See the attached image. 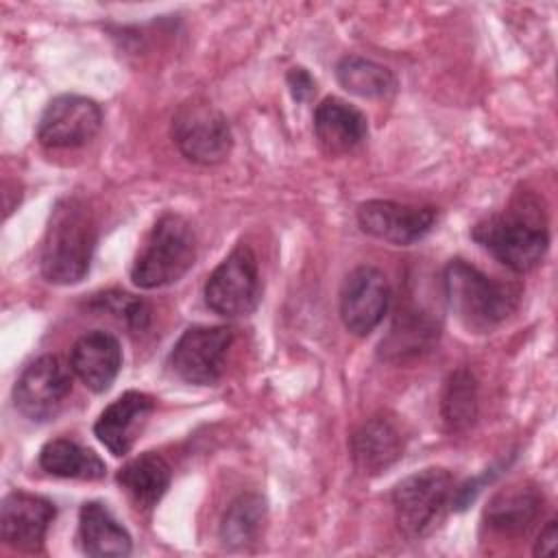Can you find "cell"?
<instances>
[{
	"mask_svg": "<svg viewBox=\"0 0 558 558\" xmlns=\"http://www.w3.org/2000/svg\"><path fill=\"white\" fill-rule=\"evenodd\" d=\"M70 366L92 392H105L122 366L118 338L100 329L83 333L72 347Z\"/></svg>",
	"mask_w": 558,
	"mask_h": 558,
	"instance_id": "16",
	"label": "cell"
},
{
	"mask_svg": "<svg viewBox=\"0 0 558 558\" xmlns=\"http://www.w3.org/2000/svg\"><path fill=\"white\" fill-rule=\"evenodd\" d=\"M438 340L436 320L416 307H403L397 312V318L388 336L379 344V353L386 360H408L416 357L434 347Z\"/></svg>",
	"mask_w": 558,
	"mask_h": 558,
	"instance_id": "21",
	"label": "cell"
},
{
	"mask_svg": "<svg viewBox=\"0 0 558 558\" xmlns=\"http://www.w3.org/2000/svg\"><path fill=\"white\" fill-rule=\"evenodd\" d=\"M336 76L347 92L362 98H384L397 87V81L388 68L355 54L340 59Z\"/></svg>",
	"mask_w": 558,
	"mask_h": 558,
	"instance_id": "25",
	"label": "cell"
},
{
	"mask_svg": "<svg viewBox=\"0 0 558 558\" xmlns=\"http://www.w3.org/2000/svg\"><path fill=\"white\" fill-rule=\"evenodd\" d=\"M403 434L399 425L384 416H371L351 436V460L364 475H379L403 456Z\"/></svg>",
	"mask_w": 558,
	"mask_h": 558,
	"instance_id": "15",
	"label": "cell"
},
{
	"mask_svg": "<svg viewBox=\"0 0 558 558\" xmlns=\"http://www.w3.org/2000/svg\"><path fill=\"white\" fill-rule=\"evenodd\" d=\"M39 466L57 477L70 480H100L105 477V462L87 447L68 438H54L39 451Z\"/></svg>",
	"mask_w": 558,
	"mask_h": 558,
	"instance_id": "22",
	"label": "cell"
},
{
	"mask_svg": "<svg viewBox=\"0 0 558 558\" xmlns=\"http://www.w3.org/2000/svg\"><path fill=\"white\" fill-rule=\"evenodd\" d=\"M262 294L257 257L248 244H238L207 277L205 303L225 318L251 314Z\"/></svg>",
	"mask_w": 558,
	"mask_h": 558,
	"instance_id": "7",
	"label": "cell"
},
{
	"mask_svg": "<svg viewBox=\"0 0 558 558\" xmlns=\"http://www.w3.org/2000/svg\"><path fill=\"white\" fill-rule=\"evenodd\" d=\"M390 303L386 275L375 266H357L340 290V318L355 336L371 333L384 318Z\"/></svg>",
	"mask_w": 558,
	"mask_h": 558,
	"instance_id": "11",
	"label": "cell"
},
{
	"mask_svg": "<svg viewBox=\"0 0 558 558\" xmlns=\"http://www.w3.org/2000/svg\"><path fill=\"white\" fill-rule=\"evenodd\" d=\"M54 514V504L46 497L13 490L0 506V536L15 549L39 551Z\"/></svg>",
	"mask_w": 558,
	"mask_h": 558,
	"instance_id": "13",
	"label": "cell"
},
{
	"mask_svg": "<svg viewBox=\"0 0 558 558\" xmlns=\"http://www.w3.org/2000/svg\"><path fill=\"white\" fill-rule=\"evenodd\" d=\"M96 222L85 201L65 196L54 203L41 242L39 266L50 283H78L92 264Z\"/></svg>",
	"mask_w": 558,
	"mask_h": 558,
	"instance_id": "1",
	"label": "cell"
},
{
	"mask_svg": "<svg viewBox=\"0 0 558 558\" xmlns=\"http://www.w3.org/2000/svg\"><path fill=\"white\" fill-rule=\"evenodd\" d=\"M196 259V235L192 225L179 214H163L140 246L131 279L137 288L153 290L179 281Z\"/></svg>",
	"mask_w": 558,
	"mask_h": 558,
	"instance_id": "4",
	"label": "cell"
},
{
	"mask_svg": "<svg viewBox=\"0 0 558 558\" xmlns=\"http://www.w3.org/2000/svg\"><path fill=\"white\" fill-rule=\"evenodd\" d=\"M440 416L449 432H464L477 418V381L469 368L453 371L442 388Z\"/></svg>",
	"mask_w": 558,
	"mask_h": 558,
	"instance_id": "23",
	"label": "cell"
},
{
	"mask_svg": "<svg viewBox=\"0 0 558 558\" xmlns=\"http://www.w3.org/2000/svg\"><path fill=\"white\" fill-rule=\"evenodd\" d=\"M70 390L72 377L61 360L41 355L20 373L13 386V403L26 418L48 421L61 410Z\"/></svg>",
	"mask_w": 558,
	"mask_h": 558,
	"instance_id": "9",
	"label": "cell"
},
{
	"mask_svg": "<svg viewBox=\"0 0 558 558\" xmlns=\"http://www.w3.org/2000/svg\"><path fill=\"white\" fill-rule=\"evenodd\" d=\"M233 329L225 325H194L181 333L170 351V368L187 384L211 386L220 379Z\"/></svg>",
	"mask_w": 558,
	"mask_h": 558,
	"instance_id": "8",
	"label": "cell"
},
{
	"mask_svg": "<svg viewBox=\"0 0 558 558\" xmlns=\"http://www.w3.org/2000/svg\"><path fill=\"white\" fill-rule=\"evenodd\" d=\"M471 235L514 272H527L538 266L549 244L545 216L530 198H519L508 209L482 218Z\"/></svg>",
	"mask_w": 558,
	"mask_h": 558,
	"instance_id": "2",
	"label": "cell"
},
{
	"mask_svg": "<svg viewBox=\"0 0 558 558\" xmlns=\"http://www.w3.org/2000/svg\"><path fill=\"white\" fill-rule=\"evenodd\" d=\"M314 133L329 155H342L366 140L368 124L360 109L331 96L314 111Z\"/></svg>",
	"mask_w": 558,
	"mask_h": 558,
	"instance_id": "17",
	"label": "cell"
},
{
	"mask_svg": "<svg viewBox=\"0 0 558 558\" xmlns=\"http://www.w3.org/2000/svg\"><path fill=\"white\" fill-rule=\"evenodd\" d=\"M172 140L194 163L214 166L229 157L233 135L220 109L203 98L185 100L172 116Z\"/></svg>",
	"mask_w": 558,
	"mask_h": 558,
	"instance_id": "6",
	"label": "cell"
},
{
	"mask_svg": "<svg viewBox=\"0 0 558 558\" xmlns=\"http://www.w3.org/2000/svg\"><path fill=\"white\" fill-rule=\"evenodd\" d=\"M288 83H290L292 96H294L296 100H305V98L314 92V81H312V76H310L303 68H294V70H290V74H288Z\"/></svg>",
	"mask_w": 558,
	"mask_h": 558,
	"instance_id": "27",
	"label": "cell"
},
{
	"mask_svg": "<svg viewBox=\"0 0 558 558\" xmlns=\"http://www.w3.org/2000/svg\"><path fill=\"white\" fill-rule=\"evenodd\" d=\"M78 541L87 556H129L131 534L100 501L83 504L78 512Z\"/></svg>",
	"mask_w": 558,
	"mask_h": 558,
	"instance_id": "19",
	"label": "cell"
},
{
	"mask_svg": "<svg viewBox=\"0 0 558 558\" xmlns=\"http://www.w3.org/2000/svg\"><path fill=\"white\" fill-rule=\"evenodd\" d=\"M266 521V501L262 495L246 493L235 497L222 514L220 538L229 547H244L253 543Z\"/></svg>",
	"mask_w": 558,
	"mask_h": 558,
	"instance_id": "24",
	"label": "cell"
},
{
	"mask_svg": "<svg viewBox=\"0 0 558 558\" xmlns=\"http://www.w3.org/2000/svg\"><path fill=\"white\" fill-rule=\"evenodd\" d=\"M155 410V399L146 392L129 390L111 401L94 423L96 438L113 453L126 456Z\"/></svg>",
	"mask_w": 558,
	"mask_h": 558,
	"instance_id": "14",
	"label": "cell"
},
{
	"mask_svg": "<svg viewBox=\"0 0 558 558\" xmlns=\"http://www.w3.org/2000/svg\"><path fill=\"white\" fill-rule=\"evenodd\" d=\"M556 541H558V525H556V521H549V523L541 530V536H538V541H536V545H534V556L554 554Z\"/></svg>",
	"mask_w": 558,
	"mask_h": 558,
	"instance_id": "28",
	"label": "cell"
},
{
	"mask_svg": "<svg viewBox=\"0 0 558 558\" xmlns=\"http://www.w3.org/2000/svg\"><path fill=\"white\" fill-rule=\"evenodd\" d=\"M122 490L140 510H153L170 486V466L155 453L146 451L129 460L116 475Z\"/></svg>",
	"mask_w": 558,
	"mask_h": 558,
	"instance_id": "20",
	"label": "cell"
},
{
	"mask_svg": "<svg viewBox=\"0 0 558 558\" xmlns=\"http://www.w3.org/2000/svg\"><path fill=\"white\" fill-rule=\"evenodd\" d=\"M453 497V480L445 469H423L401 480L392 490L395 521L399 530L410 536L427 534L442 517Z\"/></svg>",
	"mask_w": 558,
	"mask_h": 558,
	"instance_id": "5",
	"label": "cell"
},
{
	"mask_svg": "<svg viewBox=\"0 0 558 558\" xmlns=\"http://www.w3.org/2000/svg\"><path fill=\"white\" fill-rule=\"evenodd\" d=\"M357 222L364 233L377 240L408 246L423 240L432 231L436 222V209L377 198L357 207Z\"/></svg>",
	"mask_w": 558,
	"mask_h": 558,
	"instance_id": "12",
	"label": "cell"
},
{
	"mask_svg": "<svg viewBox=\"0 0 558 558\" xmlns=\"http://www.w3.org/2000/svg\"><path fill=\"white\" fill-rule=\"evenodd\" d=\"M102 126V109L96 100L61 94L52 98L37 124V140L46 148H76L87 144Z\"/></svg>",
	"mask_w": 558,
	"mask_h": 558,
	"instance_id": "10",
	"label": "cell"
},
{
	"mask_svg": "<svg viewBox=\"0 0 558 558\" xmlns=\"http://www.w3.org/2000/svg\"><path fill=\"white\" fill-rule=\"evenodd\" d=\"M543 512V493L532 484H512L501 488L486 506L484 521L490 530L519 536L525 534Z\"/></svg>",
	"mask_w": 558,
	"mask_h": 558,
	"instance_id": "18",
	"label": "cell"
},
{
	"mask_svg": "<svg viewBox=\"0 0 558 558\" xmlns=\"http://www.w3.org/2000/svg\"><path fill=\"white\" fill-rule=\"evenodd\" d=\"M445 299L469 331L499 327L519 305L521 288L497 281L464 259H451L442 272Z\"/></svg>",
	"mask_w": 558,
	"mask_h": 558,
	"instance_id": "3",
	"label": "cell"
},
{
	"mask_svg": "<svg viewBox=\"0 0 558 558\" xmlns=\"http://www.w3.org/2000/svg\"><path fill=\"white\" fill-rule=\"evenodd\" d=\"M96 305L109 314L120 316L133 331H142L150 323V307L142 299H133L124 292H107L96 299Z\"/></svg>",
	"mask_w": 558,
	"mask_h": 558,
	"instance_id": "26",
	"label": "cell"
}]
</instances>
